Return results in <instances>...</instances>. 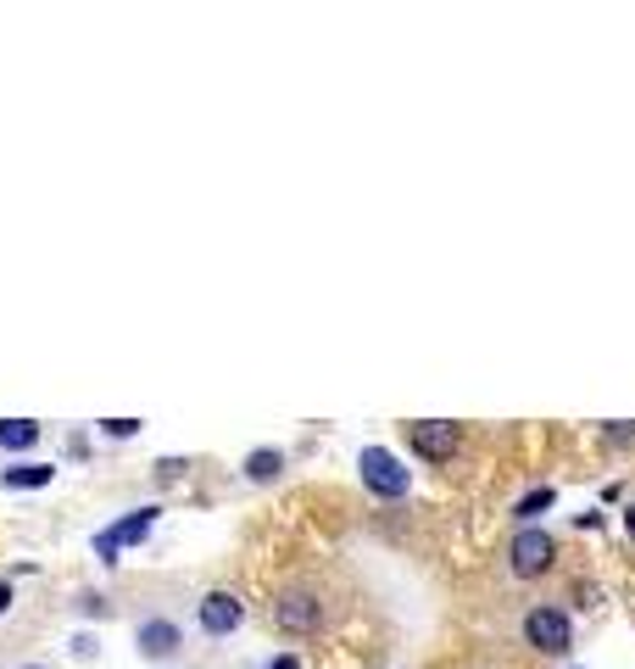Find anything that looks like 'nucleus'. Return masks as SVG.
Wrapping results in <instances>:
<instances>
[{
  "instance_id": "6e6552de",
  "label": "nucleus",
  "mask_w": 635,
  "mask_h": 669,
  "mask_svg": "<svg viewBox=\"0 0 635 669\" xmlns=\"http://www.w3.org/2000/svg\"><path fill=\"white\" fill-rule=\"evenodd\" d=\"M134 647H140L145 658H173L178 647H185V630L156 614V619H140V625H134Z\"/></svg>"
},
{
  "instance_id": "ddd939ff",
  "label": "nucleus",
  "mask_w": 635,
  "mask_h": 669,
  "mask_svg": "<svg viewBox=\"0 0 635 669\" xmlns=\"http://www.w3.org/2000/svg\"><path fill=\"white\" fill-rule=\"evenodd\" d=\"M101 436H112V441H129V436H140V418H107V425H101Z\"/></svg>"
},
{
  "instance_id": "a211bd4d",
  "label": "nucleus",
  "mask_w": 635,
  "mask_h": 669,
  "mask_svg": "<svg viewBox=\"0 0 635 669\" xmlns=\"http://www.w3.org/2000/svg\"><path fill=\"white\" fill-rule=\"evenodd\" d=\"M23 669H45V663H23Z\"/></svg>"
},
{
  "instance_id": "2eb2a0df",
  "label": "nucleus",
  "mask_w": 635,
  "mask_h": 669,
  "mask_svg": "<svg viewBox=\"0 0 635 669\" xmlns=\"http://www.w3.org/2000/svg\"><path fill=\"white\" fill-rule=\"evenodd\" d=\"M267 669H302V658H296V652H280V658L267 663Z\"/></svg>"
},
{
  "instance_id": "9b49d317",
  "label": "nucleus",
  "mask_w": 635,
  "mask_h": 669,
  "mask_svg": "<svg viewBox=\"0 0 635 669\" xmlns=\"http://www.w3.org/2000/svg\"><path fill=\"white\" fill-rule=\"evenodd\" d=\"M34 441H40L34 418H0V447H7V452H29Z\"/></svg>"
},
{
  "instance_id": "9d476101",
  "label": "nucleus",
  "mask_w": 635,
  "mask_h": 669,
  "mask_svg": "<svg viewBox=\"0 0 635 669\" xmlns=\"http://www.w3.org/2000/svg\"><path fill=\"white\" fill-rule=\"evenodd\" d=\"M280 474H285V452H280V447H256V452H245V480L267 485V480H280Z\"/></svg>"
},
{
  "instance_id": "0eeeda50",
  "label": "nucleus",
  "mask_w": 635,
  "mask_h": 669,
  "mask_svg": "<svg viewBox=\"0 0 635 669\" xmlns=\"http://www.w3.org/2000/svg\"><path fill=\"white\" fill-rule=\"evenodd\" d=\"M196 625H201L207 636H234V630L245 625V603H240L234 592H207V597L196 603Z\"/></svg>"
},
{
  "instance_id": "7ed1b4c3",
  "label": "nucleus",
  "mask_w": 635,
  "mask_h": 669,
  "mask_svg": "<svg viewBox=\"0 0 635 669\" xmlns=\"http://www.w3.org/2000/svg\"><path fill=\"white\" fill-rule=\"evenodd\" d=\"M524 641H529L535 652H547V658L569 652V641H574V619H569V608H558V603H535V608L524 614Z\"/></svg>"
},
{
  "instance_id": "f8f14e48",
  "label": "nucleus",
  "mask_w": 635,
  "mask_h": 669,
  "mask_svg": "<svg viewBox=\"0 0 635 669\" xmlns=\"http://www.w3.org/2000/svg\"><path fill=\"white\" fill-rule=\"evenodd\" d=\"M552 502H558V491H552V485H535L529 496H518V508H513V514H518V525H535L540 514L552 508Z\"/></svg>"
},
{
  "instance_id": "f3484780",
  "label": "nucleus",
  "mask_w": 635,
  "mask_h": 669,
  "mask_svg": "<svg viewBox=\"0 0 635 669\" xmlns=\"http://www.w3.org/2000/svg\"><path fill=\"white\" fill-rule=\"evenodd\" d=\"M7 608H12V585H7V580H0V614H7Z\"/></svg>"
},
{
  "instance_id": "f03ea898",
  "label": "nucleus",
  "mask_w": 635,
  "mask_h": 669,
  "mask_svg": "<svg viewBox=\"0 0 635 669\" xmlns=\"http://www.w3.org/2000/svg\"><path fill=\"white\" fill-rule=\"evenodd\" d=\"M407 447L424 458V463H451L458 458V447H463V425L458 418H413L407 425Z\"/></svg>"
},
{
  "instance_id": "f257e3e1",
  "label": "nucleus",
  "mask_w": 635,
  "mask_h": 669,
  "mask_svg": "<svg viewBox=\"0 0 635 669\" xmlns=\"http://www.w3.org/2000/svg\"><path fill=\"white\" fill-rule=\"evenodd\" d=\"M357 474H362V485H369L380 502H402L413 491V474L402 469V458L391 447H362L357 452Z\"/></svg>"
},
{
  "instance_id": "423d86ee",
  "label": "nucleus",
  "mask_w": 635,
  "mask_h": 669,
  "mask_svg": "<svg viewBox=\"0 0 635 669\" xmlns=\"http://www.w3.org/2000/svg\"><path fill=\"white\" fill-rule=\"evenodd\" d=\"M156 530V508H129L118 525H107L101 536H96V558H107V563H118V552H129V547H140L145 536Z\"/></svg>"
},
{
  "instance_id": "1a4fd4ad",
  "label": "nucleus",
  "mask_w": 635,
  "mask_h": 669,
  "mask_svg": "<svg viewBox=\"0 0 635 669\" xmlns=\"http://www.w3.org/2000/svg\"><path fill=\"white\" fill-rule=\"evenodd\" d=\"M51 480H56L51 463H12V469H0V485H7V491H40Z\"/></svg>"
},
{
  "instance_id": "20e7f679",
  "label": "nucleus",
  "mask_w": 635,
  "mask_h": 669,
  "mask_svg": "<svg viewBox=\"0 0 635 669\" xmlns=\"http://www.w3.org/2000/svg\"><path fill=\"white\" fill-rule=\"evenodd\" d=\"M274 625L285 636H318L324 630V597L313 585H285L280 603H274Z\"/></svg>"
},
{
  "instance_id": "dca6fc26",
  "label": "nucleus",
  "mask_w": 635,
  "mask_h": 669,
  "mask_svg": "<svg viewBox=\"0 0 635 669\" xmlns=\"http://www.w3.org/2000/svg\"><path fill=\"white\" fill-rule=\"evenodd\" d=\"M624 536L635 541V502H629V508H624Z\"/></svg>"
},
{
  "instance_id": "4468645a",
  "label": "nucleus",
  "mask_w": 635,
  "mask_h": 669,
  "mask_svg": "<svg viewBox=\"0 0 635 669\" xmlns=\"http://www.w3.org/2000/svg\"><path fill=\"white\" fill-rule=\"evenodd\" d=\"M602 436H607V441H618V447H629V441H635V425H607Z\"/></svg>"
},
{
  "instance_id": "39448f33",
  "label": "nucleus",
  "mask_w": 635,
  "mask_h": 669,
  "mask_svg": "<svg viewBox=\"0 0 635 669\" xmlns=\"http://www.w3.org/2000/svg\"><path fill=\"white\" fill-rule=\"evenodd\" d=\"M552 558H558V541H552L547 530H540V525H518V536H513V547H507V569H513L518 580L547 574Z\"/></svg>"
}]
</instances>
